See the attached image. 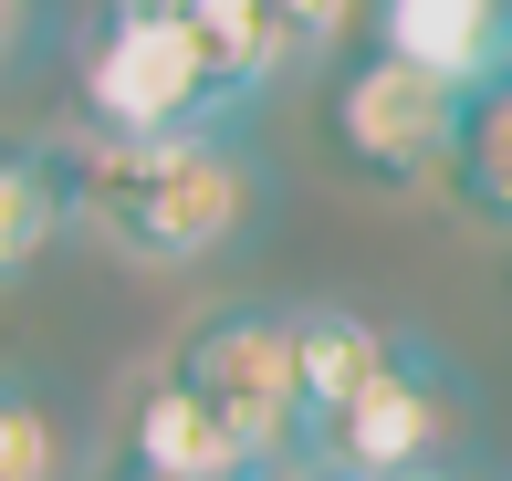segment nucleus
Instances as JSON below:
<instances>
[{
    "label": "nucleus",
    "instance_id": "9",
    "mask_svg": "<svg viewBox=\"0 0 512 481\" xmlns=\"http://www.w3.org/2000/svg\"><path fill=\"white\" fill-rule=\"evenodd\" d=\"M293 356H304V440H314L335 408H356L377 387V366L398 356V325H377L356 304H293Z\"/></svg>",
    "mask_w": 512,
    "mask_h": 481
},
{
    "label": "nucleus",
    "instance_id": "7",
    "mask_svg": "<svg viewBox=\"0 0 512 481\" xmlns=\"http://www.w3.org/2000/svg\"><path fill=\"white\" fill-rule=\"evenodd\" d=\"M63 220H84V147L0 126V293L32 283V262L63 241Z\"/></svg>",
    "mask_w": 512,
    "mask_h": 481
},
{
    "label": "nucleus",
    "instance_id": "8",
    "mask_svg": "<svg viewBox=\"0 0 512 481\" xmlns=\"http://www.w3.org/2000/svg\"><path fill=\"white\" fill-rule=\"evenodd\" d=\"M115 450H126V461H147V471H168V481H220V471H241V461H251V450L230 440V419L199 398L189 377H178L168 356H157L147 377H136Z\"/></svg>",
    "mask_w": 512,
    "mask_h": 481
},
{
    "label": "nucleus",
    "instance_id": "3",
    "mask_svg": "<svg viewBox=\"0 0 512 481\" xmlns=\"http://www.w3.org/2000/svg\"><path fill=\"white\" fill-rule=\"evenodd\" d=\"M450 126H460V95L439 74H418V63L377 53V42L335 53V74H324V147H335L345 178H366L387 199L429 189L450 168Z\"/></svg>",
    "mask_w": 512,
    "mask_h": 481
},
{
    "label": "nucleus",
    "instance_id": "13",
    "mask_svg": "<svg viewBox=\"0 0 512 481\" xmlns=\"http://www.w3.org/2000/svg\"><path fill=\"white\" fill-rule=\"evenodd\" d=\"M272 11L293 32V63H335L366 42V0H272Z\"/></svg>",
    "mask_w": 512,
    "mask_h": 481
},
{
    "label": "nucleus",
    "instance_id": "12",
    "mask_svg": "<svg viewBox=\"0 0 512 481\" xmlns=\"http://www.w3.org/2000/svg\"><path fill=\"white\" fill-rule=\"evenodd\" d=\"M0 481H84L74 408L21 366H0Z\"/></svg>",
    "mask_w": 512,
    "mask_h": 481
},
{
    "label": "nucleus",
    "instance_id": "14",
    "mask_svg": "<svg viewBox=\"0 0 512 481\" xmlns=\"http://www.w3.org/2000/svg\"><path fill=\"white\" fill-rule=\"evenodd\" d=\"M32 32H42V0H0V74L32 53Z\"/></svg>",
    "mask_w": 512,
    "mask_h": 481
},
{
    "label": "nucleus",
    "instance_id": "6",
    "mask_svg": "<svg viewBox=\"0 0 512 481\" xmlns=\"http://www.w3.org/2000/svg\"><path fill=\"white\" fill-rule=\"evenodd\" d=\"M366 42L471 95V84L512 74V0H366Z\"/></svg>",
    "mask_w": 512,
    "mask_h": 481
},
{
    "label": "nucleus",
    "instance_id": "2",
    "mask_svg": "<svg viewBox=\"0 0 512 481\" xmlns=\"http://www.w3.org/2000/svg\"><path fill=\"white\" fill-rule=\"evenodd\" d=\"M84 126L95 147H147V136H220L241 126L230 84L209 74L189 0H105L84 21Z\"/></svg>",
    "mask_w": 512,
    "mask_h": 481
},
{
    "label": "nucleus",
    "instance_id": "18",
    "mask_svg": "<svg viewBox=\"0 0 512 481\" xmlns=\"http://www.w3.org/2000/svg\"><path fill=\"white\" fill-rule=\"evenodd\" d=\"M304 481H377V471H345V461H304Z\"/></svg>",
    "mask_w": 512,
    "mask_h": 481
},
{
    "label": "nucleus",
    "instance_id": "16",
    "mask_svg": "<svg viewBox=\"0 0 512 481\" xmlns=\"http://www.w3.org/2000/svg\"><path fill=\"white\" fill-rule=\"evenodd\" d=\"M408 481H492L481 461H429V471H408Z\"/></svg>",
    "mask_w": 512,
    "mask_h": 481
},
{
    "label": "nucleus",
    "instance_id": "5",
    "mask_svg": "<svg viewBox=\"0 0 512 481\" xmlns=\"http://www.w3.org/2000/svg\"><path fill=\"white\" fill-rule=\"evenodd\" d=\"M460 440H471V387H460V366L439 356L429 335L398 325V356L377 366V387L314 429L304 461H345V471L408 481V471H429V461H460Z\"/></svg>",
    "mask_w": 512,
    "mask_h": 481
},
{
    "label": "nucleus",
    "instance_id": "1",
    "mask_svg": "<svg viewBox=\"0 0 512 481\" xmlns=\"http://www.w3.org/2000/svg\"><path fill=\"white\" fill-rule=\"evenodd\" d=\"M84 231L115 262H220L262 231V157L241 126L220 136H147V147H84Z\"/></svg>",
    "mask_w": 512,
    "mask_h": 481
},
{
    "label": "nucleus",
    "instance_id": "17",
    "mask_svg": "<svg viewBox=\"0 0 512 481\" xmlns=\"http://www.w3.org/2000/svg\"><path fill=\"white\" fill-rule=\"evenodd\" d=\"M95 481H168V471H147V461H126V450H115V461H105Z\"/></svg>",
    "mask_w": 512,
    "mask_h": 481
},
{
    "label": "nucleus",
    "instance_id": "4",
    "mask_svg": "<svg viewBox=\"0 0 512 481\" xmlns=\"http://www.w3.org/2000/svg\"><path fill=\"white\" fill-rule=\"evenodd\" d=\"M168 366L230 419L251 461H304V356H293V304H209Z\"/></svg>",
    "mask_w": 512,
    "mask_h": 481
},
{
    "label": "nucleus",
    "instance_id": "11",
    "mask_svg": "<svg viewBox=\"0 0 512 481\" xmlns=\"http://www.w3.org/2000/svg\"><path fill=\"white\" fill-rule=\"evenodd\" d=\"M189 32H199L209 74L230 84V105H241V116L293 74V32H283V11H272V0H189Z\"/></svg>",
    "mask_w": 512,
    "mask_h": 481
},
{
    "label": "nucleus",
    "instance_id": "10",
    "mask_svg": "<svg viewBox=\"0 0 512 481\" xmlns=\"http://www.w3.org/2000/svg\"><path fill=\"white\" fill-rule=\"evenodd\" d=\"M439 189H450V210L471 220V231H512V74H492V84L460 95Z\"/></svg>",
    "mask_w": 512,
    "mask_h": 481
},
{
    "label": "nucleus",
    "instance_id": "15",
    "mask_svg": "<svg viewBox=\"0 0 512 481\" xmlns=\"http://www.w3.org/2000/svg\"><path fill=\"white\" fill-rule=\"evenodd\" d=\"M220 481H304V461H241V471H220Z\"/></svg>",
    "mask_w": 512,
    "mask_h": 481
}]
</instances>
